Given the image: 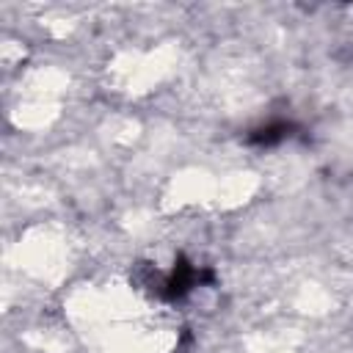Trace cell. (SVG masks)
I'll list each match as a JSON object with an SVG mask.
<instances>
[{
  "label": "cell",
  "mask_w": 353,
  "mask_h": 353,
  "mask_svg": "<svg viewBox=\"0 0 353 353\" xmlns=\"http://www.w3.org/2000/svg\"><path fill=\"white\" fill-rule=\"evenodd\" d=\"M287 135H290V124L279 121V124H268V127H262V130H254L251 141H254V143H265V146H270V143L284 141Z\"/></svg>",
  "instance_id": "cell-1"
}]
</instances>
